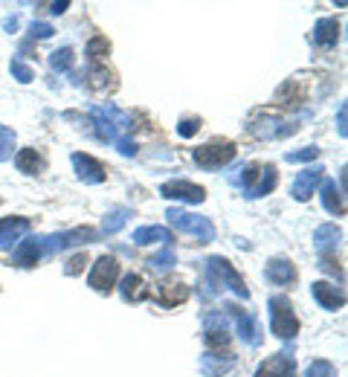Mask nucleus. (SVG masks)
I'll use <instances>...</instances> for the list:
<instances>
[{
  "mask_svg": "<svg viewBox=\"0 0 348 377\" xmlns=\"http://www.w3.org/2000/svg\"><path fill=\"white\" fill-rule=\"evenodd\" d=\"M93 125H96L99 139L116 146V151H120V154H125V157H134L136 154V146L131 143V139L122 136L131 128V116L125 110H120L116 105L105 102L99 108H93Z\"/></svg>",
  "mask_w": 348,
  "mask_h": 377,
  "instance_id": "obj_1",
  "label": "nucleus"
},
{
  "mask_svg": "<svg viewBox=\"0 0 348 377\" xmlns=\"http://www.w3.org/2000/svg\"><path fill=\"white\" fill-rule=\"evenodd\" d=\"M166 218H169V224L174 229H180L186 235H192V238H198V244L215 241V226H212V221L203 218V215H192V212H186V209H169Z\"/></svg>",
  "mask_w": 348,
  "mask_h": 377,
  "instance_id": "obj_2",
  "label": "nucleus"
},
{
  "mask_svg": "<svg viewBox=\"0 0 348 377\" xmlns=\"http://www.w3.org/2000/svg\"><path fill=\"white\" fill-rule=\"evenodd\" d=\"M247 131L255 136V139H282V136H290L296 134V125L282 120L276 110H259L250 116V125Z\"/></svg>",
  "mask_w": 348,
  "mask_h": 377,
  "instance_id": "obj_3",
  "label": "nucleus"
},
{
  "mask_svg": "<svg viewBox=\"0 0 348 377\" xmlns=\"http://www.w3.org/2000/svg\"><path fill=\"white\" fill-rule=\"evenodd\" d=\"M206 273H209V279H212V285L215 288H226V290H232L236 296H241V299H250V290H247V281L241 279V273L232 267L226 258H221V255H212L206 262Z\"/></svg>",
  "mask_w": 348,
  "mask_h": 377,
  "instance_id": "obj_4",
  "label": "nucleus"
},
{
  "mask_svg": "<svg viewBox=\"0 0 348 377\" xmlns=\"http://www.w3.org/2000/svg\"><path fill=\"white\" fill-rule=\"evenodd\" d=\"M270 308V331L278 337V340H293L299 334V319L293 314V305L288 296H273L267 302Z\"/></svg>",
  "mask_w": 348,
  "mask_h": 377,
  "instance_id": "obj_5",
  "label": "nucleus"
},
{
  "mask_svg": "<svg viewBox=\"0 0 348 377\" xmlns=\"http://www.w3.org/2000/svg\"><path fill=\"white\" fill-rule=\"evenodd\" d=\"M232 157H236V143H229V139H212V143L195 148V162L203 169H221Z\"/></svg>",
  "mask_w": 348,
  "mask_h": 377,
  "instance_id": "obj_6",
  "label": "nucleus"
},
{
  "mask_svg": "<svg viewBox=\"0 0 348 377\" xmlns=\"http://www.w3.org/2000/svg\"><path fill=\"white\" fill-rule=\"evenodd\" d=\"M116 279H120V262H116L113 255H102V258H96V264H93L87 285L108 296L113 290V285H116Z\"/></svg>",
  "mask_w": 348,
  "mask_h": 377,
  "instance_id": "obj_7",
  "label": "nucleus"
},
{
  "mask_svg": "<svg viewBox=\"0 0 348 377\" xmlns=\"http://www.w3.org/2000/svg\"><path fill=\"white\" fill-rule=\"evenodd\" d=\"M224 311L232 317V322H236V328H238V337H241L250 348H259V345H262L264 331H262V325L255 322V317H252V314L241 311L238 305H224Z\"/></svg>",
  "mask_w": 348,
  "mask_h": 377,
  "instance_id": "obj_8",
  "label": "nucleus"
},
{
  "mask_svg": "<svg viewBox=\"0 0 348 377\" xmlns=\"http://www.w3.org/2000/svg\"><path fill=\"white\" fill-rule=\"evenodd\" d=\"M73 169H76L79 180H84V183H90V186H96V183H105V180H108L105 162H99L96 157H90V154H82V151L73 154Z\"/></svg>",
  "mask_w": 348,
  "mask_h": 377,
  "instance_id": "obj_9",
  "label": "nucleus"
},
{
  "mask_svg": "<svg viewBox=\"0 0 348 377\" xmlns=\"http://www.w3.org/2000/svg\"><path fill=\"white\" fill-rule=\"evenodd\" d=\"M160 195L169 198V200H186V203H203L206 192L200 186L189 183V180H172V183H162L160 186Z\"/></svg>",
  "mask_w": 348,
  "mask_h": 377,
  "instance_id": "obj_10",
  "label": "nucleus"
},
{
  "mask_svg": "<svg viewBox=\"0 0 348 377\" xmlns=\"http://www.w3.org/2000/svg\"><path fill=\"white\" fill-rule=\"evenodd\" d=\"M322 172H325L322 166H311V169H305V172H299L296 180H293V186H290L293 200H299V203L311 200V195L316 192V186L322 183Z\"/></svg>",
  "mask_w": 348,
  "mask_h": 377,
  "instance_id": "obj_11",
  "label": "nucleus"
},
{
  "mask_svg": "<svg viewBox=\"0 0 348 377\" xmlns=\"http://www.w3.org/2000/svg\"><path fill=\"white\" fill-rule=\"evenodd\" d=\"M30 218H20V215H15V218H4L0 221V250H12V247H18L20 244V238L30 232Z\"/></svg>",
  "mask_w": 348,
  "mask_h": 377,
  "instance_id": "obj_12",
  "label": "nucleus"
},
{
  "mask_svg": "<svg viewBox=\"0 0 348 377\" xmlns=\"http://www.w3.org/2000/svg\"><path fill=\"white\" fill-rule=\"evenodd\" d=\"M44 258V238H27L12 250V264L15 267H35Z\"/></svg>",
  "mask_w": 348,
  "mask_h": 377,
  "instance_id": "obj_13",
  "label": "nucleus"
},
{
  "mask_svg": "<svg viewBox=\"0 0 348 377\" xmlns=\"http://www.w3.org/2000/svg\"><path fill=\"white\" fill-rule=\"evenodd\" d=\"M236 363H238V357L229 354V351H224V354L221 351H206V354L200 357V371L206 377H221L229 369H236Z\"/></svg>",
  "mask_w": 348,
  "mask_h": 377,
  "instance_id": "obj_14",
  "label": "nucleus"
},
{
  "mask_svg": "<svg viewBox=\"0 0 348 377\" xmlns=\"http://www.w3.org/2000/svg\"><path fill=\"white\" fill-rule=\"evenodd\" d=\"M189 296H192V290H189V285H186V281L166 279V281H160V285H157V299H160V305H166V308L183 305Z\"/></svg>",
  "mask_w": 348,
  "mask_h": 377,
  "instance_id": "obj_15",
  "label": "nucleus"
},
{
  "mask_svg": "<svg viewBox=\"0 0 348 377\" xmlns=\"http://www.w3.org/2000/svg\"><path fill=\"white\" fill-rule=\"evenodd\" d=\"M311 293L325 311H337V308L345 305V293L340 288L328 285V281H316V285H311Z\"/></svg>",
  "mask_w": 348,
  "mask_h": 377,
  "instance_id": "obj_16",
  "label": "nucleus"
},
{
  "mask_svg": "<svg viewBox=\"0 0 348 377\" xmlns=\"http://www.w3.org/2000/svg\"><path fill=\"white\" fill-rule=\"evenodd\" d=\"M293 369H296L293 357H288V354H273V357H267V360L259 366L255 377H293Z\"/></svg>",
  "mask_w": 348,
  "mask_h": 377,
  "instance_id": "obj_17",
  "label": "nucleus"
},
{
  "mask_svg": "<svg viewBox=\"0 0 348 377\" xmlns=\"http://www.w3.org/2000/svg\"><path fill=\"white\" fill-rule=\"evenodd\" d=\"M319 198H322L325 212H331V215H345L342 188H337V183H334V180H325V183H322V188H319Z\"/></svg>",
  "mask_w": 348,
  "mask_h": 377,
  "instance_id": "obj_18",
  "label": "nucleus"
},
{
  "mask_svg": "<svg viewBox=\"0 0 348 377\" xmlns=\"http://www.w3.org/2000/svg\"><path fill=\"white\" fill-rule=\"evenodd\" d=\"M278 183V174H276V166H262L259 169V177H255V183L247 188V198H264L270 195L273 188Z\"/></svg>",
  "mask_w": 348,
  "mask_h": 377,
  "instance_id": "obj_19",
  "label": "nucleus"
},
{
  "mask_svg": "<svg viewBox=\"0 0 348 377\" xmlns=\"http://www.w3.org/2000/svg\"><path fill=\"white\" fill-rule=\"evenodd\" d=\"M308 99V90L302 84V79H288L282 87L276 90V102L278 105H299Z\"/></svg>",
  "mask_w": 348,
  "mask_h": 377,
  "instance_id": "obj_20",
  "label": "nucleus"
},
{
  "mask_svg": "<svg viewBox=\"0 0 348 377\" xmlns=\"http://www.w3.org/2000/svg\"><path fill=\"white\" fill-rule=\"evenodd\" d=\"M267 279L273 281V285H293L296 281V267L288 262V258H273V262L267 264Z\"/></svg>",
  "mask_w": 348,
  "mask_h": 377,
  "instance_id": "obj_21",
  "label": "nucleus"
},
{
  "mask_svg": "<svg viewBox=\"0 0 348 377\" xmlns=\"http://www.w3.org/2000/svg\"><path fill=\"white\" fill-rule=\"evenodd\" d=\"M340 238H342V232H340L334 224H322V226L314 232V247L319 250V255H328L331 250H337Z\"/></svg>",
  "mask_w": 348,
  "mask_h": 377,
  "instance_id": "obj_22",
  "label": "nucleus"
},
{
  "mask_svg": "<svg viewBox=\"0 0 348 377\" xmlns=\"http://www.w3.org/2000/svg\"><path fill=\"white\" fill-rule=\"evenodd\" d=\"M340 38V23L337 18H319L316 27H314V41L319 46H334Z\"/></svg>",
  "mask_w": 348,
  "mask_h": 377,
  "instance_id": "obj_23",
  "label": "nucleus"
},
{
  "mask_svg": "<svg viewBox=\"0 0 348 377\" xmlns=\"http://www.w3.org/2000/svg\"><path fill=\"white\" fill-rule=\"evenodd\" d=\"M172 241V232L166 226H139L134 232V244L146 247V244H169Z\"/></svg>",
  "mask_w": 348,
  "mask_h": 377,
  "instance_id": "obj_24",
  "label": "nucleus"
},
{
  "mask_svg": "<svg viewBox=\"0 0 348 377\" xmlns=\"http://www.w3.org/2000/svg\"><path fill=\"white\" fill-rule=\"evenodd\" d=\"M87 84H90V90H96V93H105V90H113V87H116L113 73H110L105 64H90Z\"/></svg>",
  "mask_w": 348,
  "mask_h": 377,
  "instance_id": "obj_25",
  "label": "nucleus"
},
{
  "mask_svg": "<svg viewBox=\"0 0 348 377\" xmlns=\"http://www.w3.org/2000/svg\"><path fill=\"white\" fill-rule=\"evenodd\" d=\"M15 166L23 174H38V172H44V157L35 148H20L15 154Z\"/></svg>",
  "mask_w": 348,
  "mask_h": 377,
  "instance_id": "obj_26",
  "label": "nucleus"
},
{
  "mask_svg": "<svg viewBox=\"0 0 348 377\" xmlns=\"http://www.w3.org/2000/svg\"><path fill=\"white\" fill-rule=\"evenodd\" d=\"M122 296H125V302H143V299L148 296L146 281L139 279L136 273H128V276L122 279Z\"/></svg>",
  "mask_w": 348,
  "mask_h": 377,
  "instance_id": "obj_27",
  "label": "nucleus"
},
{
  "mask_svg": "<svg viewBox=\"0 0 348 377\" xmlns=\"http://www.w3.org/2000/svg\"><path fill=\"white\" fill-rule=\"evenodd\" d=\"M128 218H131V212H128V209H122V206L110 209L108 215H105V221H102V232H105V235H113V232H120V229L128 224Z\"/></svg>",
  "mask_w": 348,
  "mask_h": 377,
  "instance_id": "obj_28",
  "label": "nucleus"
},
{
  "mask_svg": "<svg viewBox=\"0 0 348 377\" xmlns=\"http://www.w3.org/2000/svg\"><path fill=\"white\" fill-rule=\"evenodd\" d=\"M108 50H110V44L99 35V38H90V41H87L84 56L90 58V64H102V56H108Z\"/></svg>",
  "mask_w": 348,
  "mask_h": 377,
  "instance_id": "obj_29",
  "label": "nucleus"
},
{
  "mask_svg": "<svg viewBox=\"0 0 348 377\" xmlns=\"http://www.w3.org/2000/svg\"><path fill=\"white\" fill-rule=\"evenodd\" d=\"M73 61H76V56H73L70 46H61V50H56L50 56V67L56 70V73H64V70H70V67H73Z\"/></svg>",
  "mask_w": 348,
  "mask_h": 377,
  "instance_id": "obj_30",
  "label": "nucleus"
},
{
  "mask_svg": "<svg viewBox=\"0 0 348 377\" xmlns=\"http://www.w3.org/2000/svg\"><path fill=\"white\" fill-rule=\"evenodd\" d=\"M12 151H15V131L0 125V162L12 160Z\"/></svg>",
  "mask_w": 348,
  "mask_h": 377,
  "instance_id": "obj_31",
  "label": "nucleus"
},
{
  "mask_svg": "<svg viewBox=\"0 0 348 377\" xmlns=\"http://www.w3.org/2000/svg\"><path fill=\"white\" fill-rule=\"evenodd\" d=\"M148 264H151V267H157V270H166V267H174V264H177V255H174V250H172V247H162L157 255H151V258H148Z\"/></svg>",
  "mask_w": 348,
  "mask_h": 377,
  "instance_id": "obj_32",
  "label": "nucleus"
},
{
  "mask_svg": "<svg viewBox=\"0 0 348 377\" xmlns=\"http://www.w3.org/2000/svg\"><path fill=\"white\" fill-rule=\"evenodd\" d=\"M305 377H337V369L328 360H314L305 371Z\"/></svg>",
  "mask_w": 348,
  "mask_h": 377,
  "instance_id": "obj_33",
  "label": "nucleus"
},
{
  "mask_svg": "<svg viewBox=\"0 0 348 377\" xmlns=\"http://www.w3.org/2000/svg\"><path fill=\"white\" fill-rule=\"evenodd\" d=\"M9 70H12V76L20 82V84H30L32 79H35V73H32V70L27 67V64H23L20 58H12V64H9Z\"/></svg>",
  "mask_w": 348,
  "mask_h": 377,
  "instance_id": "obj_34",
  "label": "nucleus"
},
{
  "mask_svg": "<svg viewBox=\"0 0 348 377\" xmlns=\"http://www.w3.org/2000/svg\"><path fill=\"white\" fill-rule=\"evenodd\" d=\"M319 270L322 273H328V276H334V279H340L342 281V267H340V262H334L331 255H319Z\"/></svg>",
  "mask_w": 348,
  "mask_h": 377,
  "instance_id": "obj_35",
  "label": "nucleus"
},
{
  "mask_svg": "<svg viewBox=\"0 0 348 377\" xmlns=\"http://www.w3.org/2000/svg\"><path fill=\"white\" fill-rule=\"evenodd\" d=\"M203 340H206V345H226L229 343V334L224 331V328H206Z\"/></svg>",
  "mask_w": 348,
  "mask_h": 377,
  "instance_id": "obj_36",
  "label": "nucleus"
},
{
  "mask_svg": "<svg viewBox=\"0 0 348 377\" xmlns=\"http://www.w3.org/2000/svg\"><path fill=\"white\" fill-rule=\"evenodd\" d=\"M316 157H319V148L308 146V148H302V151H290L285 160L288 162H308V160H316Z\"/></svg>",
  "mask_w": 348,
  "mask_h": 377,
  "instance_id": "obj_37",
  "label": "nucleus"
},
{
  "mask_svg": "<svg viewBox=\"0 0 348 377\" xmlns=\"http://www.w3.org/2000/svg\"><path fill=\"white\" fill-rule=\"evenodd\" d=\"M198 128H200V120H198V116H186V120H180V125H177V134H180V136H195Z\"/></svg>",
  "mask_w": 348,
  "mask_h": 377,
  "instance_id": "obj_38",
  "label": "nucleus"
},
{
  "mask_svg": "<svg viewBox=\"0 0 348 377\" xmlns=\"http://www.w3.org/2000/svg\"><path fill=\"white\" fill-rule=\"evenodd\" d=\"M84 264H87V255H84V253H82V255H73V258L67 262L64 273H67V276H76L79 270H84Z\"/></svg>",
  "mask_w": 348,
  "mask_h": 377,
  "instance_id": "obj_39",
  "label": "nucleus"
},
{
  "mask_svg": "<svg viewBox=\"0 0 348 377\" xmlns=\"http://www.w3.org/2000/svg\"><path fill=\"white\" fill-rule=\"evenodd\" d=\"M53 32H56V30L50 27V23H44V20H35L32 27H30V35H32V38H50Z\"/></svg>",
  "mask_w": 348,
  "mask_h": 377,
  "instance_id": "obj_40",
  "label": "nucleus"
},
{
  "mask_svg": "<svg viewBox=\"0 0 348 377\" xmlns=\"http://www.w3.org/2000/svg\"><path fill=\"white\" fill-rule=\"evenodd\" d=\"M337 131H340V136H348V105L345 102L340 105V113H337Z\"/></svg>",
  "mask_w": 348,
  "mask_h": 377,
  "instance_id": "obj_41",
  "label": "nucleus"
},
{
  "mask_svg": "<svg viewBox=\"0 0 348 377\" xmlns=\"http://www.w3.org/2000/svg\"><path fill=\"white\" fill-rule=\"evenodd\" d=\"M67 6H70V0H61V4H53V6H50V12H53V15H61Z\"/></svg>",
  "mask_w": 348,
  "mask_h": 377,
  "instance_id": "obj_42",
  "label": "nucleus"
},
{
  "mask_svg": "<svg viewBox=\"0 0 348 377\" xmlns=\"http://www.w3.org/2000/svg\"><path fill=\"white\" fill-rule=\"evenodd\" d=\"M6 30H9V32H15V30H18V15L6 18Z\"/></svg>",
  "mask_w": 348,
  "mask_h": 377,
  "instance_id": "obj_43",
  "label": "nucleus"
}]
</instances>
